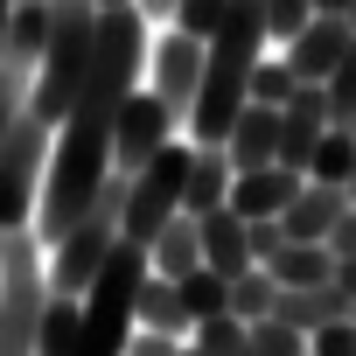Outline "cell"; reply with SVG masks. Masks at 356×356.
I'll list each match as a JSON object with an SVG mask.
<instances>
[{
    "mask_svg": "<svg viewBox=\"0 0 356 356\" xmlns=\"http://www.w3.org/2000/svg\"><path fill=\"white\" fill-rule=\"evenodd\" d=\"M293 91H300V77H293V63H286V56H266V63L252 70V105L280 112V105H286Z\"/></svg>",
    "mask_w": 356,
    "mask_h": 356,
    "instance_id": "cell-24",
    "label": "cell"
},
{
    "mask_svg": "<svg viewBox=\"0 0 356 356\" xmlns=\"http://www.w3.org/2000/svg\"><path fill=\"white\" fill-rule=\"evenodd\" d=\"M273 56V35H266V0H224V22L210 35V56H203V91H196V112H189V140L196 147H224L238 112L252 105V70Z\"/></svg>",
    "mask_w": 356,
    "mask_h": 356,
    "instance_id": "cell-1",
    "label": "cell"
},
{
    "mask_svg": "<svg viewBox=\"0 0 356 356\" xmlns=\"http://www.w3.org/2000/svg\"><path fill=\"white\" fill-rule=\"evenodd\" d=\"M349 321H356V300H349Z\"/></svg>",
    "mask_w": 356,
    "mask_h": 356,
    "instance_id": "cell-37",
    "label": "cell"
},
{
    "mask_svg": "<svg viewBox=\"0 0 356 356\" xmlns=\"http://www.w3.org/2000/svg\"><path fill=\"white\" fill-rule=\"evenodd\" d=\"M175 286H182V307H189V321H217V314H231V286H238V280H224V273L196 266L189 280H175Z\"/></svg>",
    "mask_w": 356,
    "mask_h": 356,
    "instance_id": "cell-21",
    "label": "cell"
},
{
    "mask_svg": "<svg viewBox=\"0 0 356 356\" xmlns=\"http://www.w3.org/2000/svg\"><path fill=\"white\" fill-rule=\"evenodd\" d=\"M328 252H335V266H342V259H356V203H349V217L328 231Z\"/></svg>",
    "mask_w": 356,
    "mask_h": 356,
    "instance_id": "cell-32",
    "label": "cell"
},
{
    "mask_svg": "<svg viewBox=\"0 0 356 356\" xmlns=\"http://www.w3.org/2000/svg\"><path fill=\"white\" fill-rule=\"evenodd\" d=\"M182 356H203V349H196V342H182Z\"/></svg>",
    "mask_w": 356,
    "mask_h": 356,
    "instance_id": "cell-36",
    "label": "cell"
},
{
    "mask_svg": "<svg viewBox=\"0 0 356 356\" xmlns=\"http://www.w3.org/2000/svg\"><path fill=\"white\" fill-rule=\"evenodd\" d=\"M168 22L210 42V35H217V22H224V0H175V8H168Z\"/></svg>",
    "mask_w": 356,
    "mask_h": 356,
    "instance_id": "cell-28",
    "label": "cell"
},
{
    "mask_svg": "<svg viewBox=\"0 0 356 356\" xmlns=\"http://www.w3.org/2000/svg\"><path fill=\"white\" fill-rule=\"evenodd\" d=\"M231 314H238V321H273V314H280V280H273L266 266L245 273V280L231 286Z\"/></svg>",
    "mask_w": 356,
    "mask_h": 356,
    "instance_id": "cell-22",
    "label": "cell"
},
{
    "mask_svg": "<svg viewBox=\"0 0 356 356\" xmlns=\"http://www.w3.org/2000/svg\"><path fill=\"white\" fill-rule=\"evenodd\" d=\"M49 154H56V126L29 105L0 147V231H35L42 210V182H49Z\"/></svg>",
    "mask_w": 356,
    "mask_h": 356,
    "instance_id": "cell-3",
    "label": "cell"
},
{
    "mask_svg": "<svg viewBox=\"0 0 356 356\" xmlns=\"http://www.w3.org/2000/svg\"><path fill=\"white\" fill-rule=\"evenodd\" d=\"M140 328H154V335H189V328H196L175 280H161V273H154V280L140 286Z\"/></svg>",
    "mask_w": 356,
    "mask_h": 356,
    "instance_id": "cell-17",
    "label": "cell"
},
{
    "mask_svg": "<svg viewBox=\"0 0 356 356\" xmlns=\"http://www.w3.org/2000/svg\"><path fill=\"white\" fill-rule=\"evenodd\" d=\"M196 224H203V266H210V273H224V280L259 273V259H252V224H245L238 210H210V217H196Z\"/></svg>",
    "mask_w": 356,
    "mask_h": 356,
    "instance_id": "cell-10",
    "label": "cell"
},
{
    "mask_svg": "<svg viewBox=\"0 0 356 356\" xmlns=\"http://www.w3.org/2000/svg\"><path fill=\"white\" fill-rule=\"evenodd\" d=\"M245 356H259V349H245Z\"/></svg>",
    "mask_w": 356,
    "mask_h": 356,
    "instance_id": "cell-40",
    "label": "cell"
},
{
    "mask_svg": "<svg viewBox=\"0 0 356 356\" xmlns=\"http://www.w3.org/2000/svg\"><path fill=\"white\" fill-rule=\"evenodd\" d=\"M29 91H35V70H22V63H0V147H8L15 119L29 112Z\"/></svg>",
    "mask_w": 356,
    "mask_h": 356,
    "instance_id": "cell-25",
    "label": "cell"
},
{
    "mask_svg": "<svg viewBox=\"0 0 356 356\" xmlns=\"http://www.w3.org/2000/svg\"><path fill=\"white\" fill-rule=\"evenodd\" d=\"M328 126H335V119H328V91H321V84H300V91L280 105V168L307 175Z\"/></svg>",
    "mask_w": 356,
    "mask_h": 356,
    "instance_id": "cell-8",
    "label": "cell"
},
{
    "mask_svg": "<svg viewBox=\"0 0 356 356\" xmlns=\"http://www.w3.org/2000/svg\"><path fill=\"white\" fill-rule=\"evenodd\" d=\"M335 286H342V293L356 300V259H342V266H335Z\"/></svg>",
    "mask_w": 356,
    "mask_h": 356,
    "instance_id": "cell-33",
    "label": "cell"
},
{
    "mask_svg": "<svg viewBox=\"0 0 356 356\" xmlns=\"http://www.w3.org/2000/svg\"><path fill=\"white\" fill-rule=\"evenodd\" d=\"M126 189H133V175L119 168L105 182V196L49 245V293H63V300H84L91 293V280L105 273V259L126 245Z\"/></svg>",
    "mask_w": 356,
    "mask_h": 356,
    "instance_id": "cell-2",
    "label": "cell"
},
{
    "mask_svg": "<svg viewBox=\"0 0 356 356\" xmlns=\"http://www.w3.org/2000/svg\"><path fill=\"white\" fill-rule=\"evenodd\" d=\"M280 252H286V224H280V217H273V224H252V259L266 266V259H280Z\"/></svg>",
    "mask_w": 356,
    "mask_h": 356,
    "instance_id": "cell-31",
    "label": "cell"
},
{
    "mask_svg": "<svg viewBox=\"0 0 356 356\" xmlns=\"http://www.w3.org/2000/svg\"><path fill=\"white\" fill-rule=\"evenodd\" d=\"M307 22H314V0H266V35H273L280 49H286Z\"/></svg>",
    "mask_w": 356,
    "mask_h": 356,
    "instance_id": "cell-26",
    "label": "cell"
},
{
    "mask_svg": "<svg viewBox=\"0 0 356 356\" xmlns=\"http://www.w3.org/2000/svg\"><path fill=\"white\" fill-rule=\"evenodd\" d=\"M224 154H231V168H238V175L273 168V161H280V112L245 105V112H238V126H231V140H224Z\"/></svg>",
    "mask_w": 356,
    "mask_h": 356,
    "instance_id": "cell-12",
    "label": "cell"
},
{
    "mask_svg": "<svg viewBox=\"0 0 356 356\" xmlns=\"http://www.w3.org/2000/svg\"><path fill=\"white\" fill-rule=\"evenodd\" d=\"M266 273L293 293V286H328L335 280V252L328 245H286L280 259H266Z\"/></svg>",
    "mask_w": 356,
    "mask_h": 356,
    "instance_id": "cell-16",
    "label": "cell"
},
{
    "mask_svg": "<svg viewBox=\"0 0 356 356\" xmlns=\"http://www.w3.org/2000/svg\"><path fill=\"white\" fill-rule=\"evenodd\" d=\"M349 8L356 0H314V15H342V22H349Z\"/></svg>",
    "mask_w": 356,
    "mask_h": 356,
    "instance_id": "cell-34",
    "label": "cell"
},
{
    "mask_svg": "<svg viewBox=\"0 0 356 356\" xmlns=\"http://www.w3.org/2000/svg\"><path fill=\"white\" fill-rule=\"evenodd\" d=\"M307 182H328V189H349V182H356V126H328V133H321Z\"/></svg>",
    "mask_w": 356,
    "mask_h": 356,
    "instance_id": "cell-19",
    "label": "cell"
},
{
    "mask_svg": "<svg viewBox=\"0 0 356 356\" xmlns=\"http://www.w3.org/2000/svg\"><path fill=\"white\" fill-rule=\"evenodd\" d=\"M349 203H356V182H349Z\"/></svg>",
    "mask_w": 356,
    "mask_h": 356,
    "instance_id": "cell-39",
    "label": "cell"
},
{
    "mask_svg": "<svg viewBox=\"0 0 356 356\" xmlns=\"http://www.w3.org/2000/svg\"><path fill=\"white\" fill-rule=\"evenodd\" d=\"M307 189V175H293V168H252V175H238L231 182V210L245 217V224H273V217H286L293 210V196Z\"/></svg>",
    "mask_w": 356,
    "mask_h": 356,
    "instance_id": "cell-9",
    "label": "cell"
},
{
    "mask_svg": "<svg viewBox=\"0 0 356 356\" xmlns=\"http://www.w3.org/2000/svg\"><path fill=\"white\" fill-rule=\"evenodd\" d=\"M147 266H154L161 280H189V273L203 266V224H196V217H175V224L147 245Z\"/></svg>",
    "mask_w": 356,
    "mask_h": 356,
    "instance_id": "cell-14",
    "label": "cell"
},
{
    "mask_svg": "<svg viewBox=\"0 0 356 356\" xmlns=\"http://www.w3.org/2000/svg\"><path fill=\"white\" fill-rule=\"evenodd\" d=\"M189 342H196L203 356H245V349H252V321L217 314V321H196V328H189Z\"/></svg>",
    "mask_w": 356,
    "mask_h": 356,
    "instance_id": "cell-23",
    "label": "cell"
},
{
    "mask_svg": "<svg viewBox=\"0 0 356 356\" xmlns=\"http://www.w3.org/2000/svg\"><path fill=\"white\" fill-rule=\"evenodd\" d=\"M49 49V0H15V29H8V63L35 70Z\"/></svg>",
    "mask_w": 356,
    "mask_h": 356,
    "instance_id": "cell-18",
    "label": "cell"
},
{
    "mask_svg": "<svg viewBox=\"0 0 356 356\" xmlns=\"http://www.w3.org/2000/svg\"><path fill=\"white\" fill-rule=\"evenodd\" d=\"M77 349H84V300L49 293V314H42V342H35V356H77Z\"/></svg>",
    "mask_w": 356,
    "mask_h": 356,
    "instance_id": "cell-20",
    "label": "cell"
},
{
    "mask_svg": "<svg viewBox=\"0 0 356 356\" xmlns=\"http://www.w3.org/2000/svg\"><path fill=\"white\" fill-rule=\"evenodd\" d=\"M349 314V293L328 280V286H280V321H293L300 335H314V328H328V321H342Z\"/></svg>",
    "mask_w": 356,
    "mask_h": 356,
    "instance_id": "cell-15",
    "label": "cell"
},
{
    "mask_svg": "<svg viewBox=\"0 0 356 356\" xmlns=\"http://www.w3.org/2000/svg\"><path fill=\"white\" fill-rule=\"evenodd\" d=\"M8 238H15V231H0V273H8Z\"/></svg>",
    "mask_w": 356,
    "mask_h": 356,
    "instance_id": "cell-35",
    "label": "cell"
},
{
    "mask_svg": "<svg viewBox=\"0 0 356 356\" xmlns=\"http://www.w3.org/2000/svg\"><path fill=\"white\" fill-rule=\"evenodd\" d=\"M231 182H238L231 154H224V147H196V161H189V196H182V210H189V217L231 210Z\"/></svg>",
    "mask_w": 356,
    "mask_h": 356,
    "instance_id": "cell-13",
    "label": "cell"
},
{
    "mask_svg": "<svg viewBox=\"0 0 356 356\" xmlns=\"http://www.w3.org/2000/svg\"><path fill=\"white\" fill-rule=\"evenodd\" d=\"M182 342H189V335H154V328H133L126 356H182Z\"/></svg>",
    "mask_w": 356,
    "mask_h": 356,
    "instance_id": "cell-30",
    "label": "cell"
},
{
    "mask_svg": "<svg viewBox=\"0 0 356 356\" xmlns=\"http://www.w3.org/2000/svg\"><path fill=\"white\" fill-rule=\"evenodd\" d=\"M189 161H196V140L182 133L175 147H161L140 175H133V189H126V245H154L175 217H189L182 196H189Z\"/></svg>",
    "mask_w": 356,
    "mask_h": 356,
    "instance_id": "cell-4",
    "label": "cell"
},
{
    "mask_svg": "<svg viewBox=\"0 0 356 356\" xmlns=\"http://www.w3.org/2000/svg\"><path fill=\"white\" fill-rule=\"evenodd\" d=\"M349 49H356V29H349L342 15H314V22H307L280 56L293 63V77H300V84H328V77L342 70V56H349Z\"/></svg>",
    "mask_w": 356,
    "mask_h": 356,
    "instance_id": "cell-7",
    "label": "cell"
},
{
    "mask_svg": "<svg viewBox=\"0 0 356 356\" xmlns=\"http://www.w3.org/2000/svg\"><path fill=\"white\" fill-rule=\"evenodd\" d=\"M349 29H356V8H349Z\"/></svg>",
    "mask_w": 356,
    "mask_h": 356,
    "instance_id": "cell-38",
    "label": "cell"
},
{
    "mask_svg": "<svg viewBox=\"0 0 356 356\" xmlns=\"http://www.w3.org/2000/svg\"><path fill=\"white\" fill-rule=\"evenodd\" d=\"M175 140H182V119H175L147 84L126 98V112H119V133H112V161L126 168V175H140L161 147H175Z\"/></svg>",
    "mask_w": 356,
    "mask_h": 356,
    "instance_id": "cell-6",
    "label": "cell"
},
{
    "mask_svg": "<svg viewBox=\"0 0 356 356\" xmlns=\"http://www.w3.org/2000/svg\"><path fill=\"white\" fill-rule=\"evenodd\" d=\"M307 356H356V321L342 314V321L314 328V335H307Z\"/></svg>",
    "mask_w": 356,
    "mask_h": 356,
    "instance_id": "cell-29",
    "label": "cell"
},
{
    "mask_svg": "<svg viewBox=\"0 0 356 356\" xmlns=\"http://www.w3.org/2000/svg\"><path fill=\"white\" fill-rule=\"evenodd\" d=\"M321 91H328V119H335V126H356V49L342 56V70H335Z\"/></svg>",
    "mask_w": 356,
    "mask_h": 356,
    "instance_id": "cell-27",
    "label": "cell"
},
{
    "mask_svg": "<svg viewBox=\"0 0 356 356\" xmlns=\"http://www.w3.org/2000/svg\"><path fill=\"white\" fill-rule=\"evenodd\" d=\"M349 217V189H328V182H307L293 196V210L280 217L286 224V245H328V231Z\"/></svg>",
    "mask_w": 356,
    "mask_h": 356,
    "instance_id": "cell-11",
    "label": "cell"
},
{
    "mask_svg": "<svg viewBox=\"0 0 356 356\" xmlns=\"http://www.w3.org/2000/svg\"><path fill=\"white\" fill-rule=\"evenodd\" d=\"M203 56H210V42L175 29V22L154 35V56H147V91L182 119V133H189V112H196V91H203Z\"/></svg>",
    "mask_w": 356,
    "mask_h": 356,
    "instance_id": "cell-5",
    "label": "cell"
}]
</instances>
